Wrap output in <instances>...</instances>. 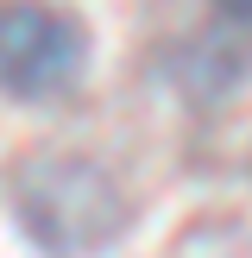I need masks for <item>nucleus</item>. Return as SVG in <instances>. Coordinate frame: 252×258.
Returning a JSON list of instances; mask_svg holds the SVG:
<instances>
[{
    "instance_id": "1",
    "label": "nucleus",
    "mask_w": 252,
    "mask_h": 258,
    "mask_svg": "<svg viewBox=\"0 0 252 258\" xmlns=\"http://www.w3.org/2000/svg\"><path fill=\"white\" fill-rule=\"evenodd\" d=\"M13 214H19V233L44 258H95L133 221L113 170L76 151H50L25 164L13 183Z\"/></svg>"
},
{
    "instance_id": "2",
    "label": "nucleus",
    "mask_w": 252,
    "mask_h": 258,
    "mask_svg": "<svg viewBox=\"0 0 252 258\" xmlns=\"http://www.w3.org/2000/svg\"><path fill=\"white\" fill-rule=\"evenodd\" d=\"M88 70V32L50 0H0V95L57 101Z\"/></svg>"
},
{
    "instance_id": "3",
    "label": "nucleus",
    "mask_w": 252,
    "mask_h": 258,
    "mask_svg": "<svg viewBox=\"0 0 252 258\" xmlns=\"http://www.w3.org/2000/svg\"><path fill=\"white\" fill-rule=\"evenodd\" d=\"M214 13L227 25H252V0H214Z\"/></svg>"
}]
</instances>
